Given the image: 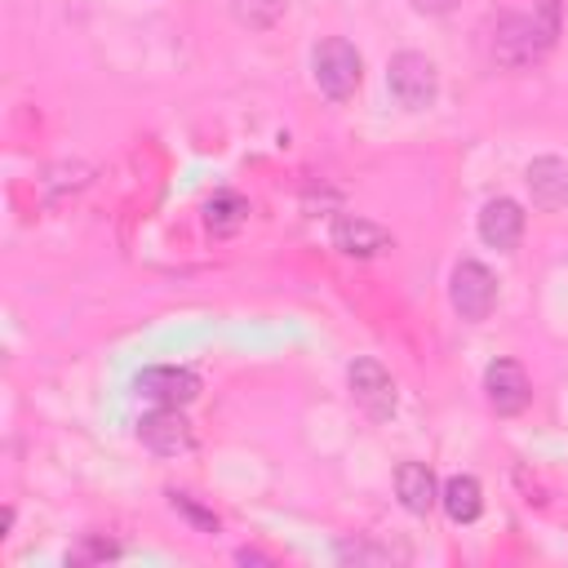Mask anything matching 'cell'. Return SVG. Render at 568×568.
<instances>
[{
  "mask_svg": "<svg viewBox=\"0 0 568 568\" xmlns=\"http://www.w3.org/2000/svg\"><path fill=\"white\" fill-rule=\"evenodd\" d=\"M559 36V0H541V13H506L493 31V58L510 71L532 67Z\"/></svg>",
  "mask_w": 568,
  "mask_h": 568,
  "instance_id": "obj_1",
  "label": "cell"
},
{
  "mask_svg": "<svg viewBox=\"0 0 568 568\" xmlns=\"http://www.w3.org/2000/svg\"><path fill=\"white\" fill-rule=\"evenodd\" d=\"M311 71H315V84H320V93H324V98L346 102V98L359 89L364 58L355 53V44H351V40L328 36V40H320V44H315V53H311Z\"/></svg>",
  "mask_w": 568,
  "mask_h": 568,
  "instance_id": "obj_2",
  "label": "cell"
},
{
  "mask_svg": "<svg viewBox=\"0 0 568 568\" xmlns=\"http://www.w3.org/2000/svg\"><path fill=\"white\" fill-rule=\"evenodd\" d=\"M386 84H390V93H395V102L404 111H426L435 102V93H439V71H435V62L426 53L399 49L386 62Z\"/></svg>",
  "mask_w": 568,
  "mask_h": 568,
  "instance_id": "obj_3",
  "label": "cell"
},
{
  "mask_svg": "<svg viewBox=\"0 0 568 568\" xmlns=\"http://www.w3.org/2000/svg\"><path fill=\"white\" fill-rule=\"evenodd\" d=\"M346 386H351V399L364 408V417H373V422H390V417H395V404H399L395 377H390L373 355L351 359Z\"/></svg>",
  "mask_w": 568,
  "mask_h": 568,
  "instance_id": "obj_4",
  "label": "cell"
},
{
  "mask_svg": "<svg viewBox=\"0 0 568 568\" xmlns=\"http://www.w3.org/2000/svg\"><path fill=\"white\" fill-rule=\"evenodd\" d=\"M448 302L462 320H488L493 306H497V280L484 262L475 257H462L448 275Z\"/></svg>",
  "mask_w": 568,
  "mask_h": 568,
  "instance_id": "obj_5",
  "label": "cell"
},
{
  "mask_svg": "<svg viewBox=\"0 0 568 568\" xmlns=\"http://www.w3.org/2000/svg\"><path fill=\"white\" fill-rule=\"evenodd\" d=\"M138 439H142L155 457H178V453H191V448H195V430H191V422L182 417V408H173V404H155L151 413H142Z\"/></svg>",
  "mask_w": 568,
  "mask_h": 568,
  "instance_id": "obj_6",
  "label": "cell"
},
{
  "mask_svg": "<svg viewBox=\"0 0 568 568\" xmlns=\"http://www.w3.org/2000/svg\"><path fill=\"white\" fill-rule=\"evenodd\" d=\"M484 395H488V408H493L497 417H515V413L528 408L532 382H528V373H524L515 359H497V364H488V373H484Z\"/></svg>",
  "mask_w": 568,
  "mask_h": 568,
  "instance_id": "obj_7",
  "label": "cell"
},
{
  "mask_svg": "<svg viewBox=\"0 0 568 568\" xmlns=\"http://www.w3.org/2000/svg\"><path fill=\"white\" fill-rule=\"evenodd\" d=\"M133 390H138L142 399H151V404H173V408H182V404H191V399L200 395V377H195L191 368L155 364V368H142V373L133 377Z\"/></svg>",
  "mask_w": 568,
  "mask_h": 568,
  "instance_id": "obj_8",
  "label": "cell"
},
{
  "mask_svg": "<svg viewBox=\"0 0 568 568\" xmlns=\"http://www.w3.org/2000/svg\"><path fill=\"white\" fill-rule=\"evenodd\" d=\"M519 235H524V209H519L510 195H497V200H488V204L479 209V240H484L488 248L510 253V248L519 244Z\"/></svg>",
  "mask_w": 568,
  "mask_h": 568,
  "instance_id": "obj_9",
  "label": "cell"
},
{
  "mask_svg": "<svg viewBox=\"0 0 568 568\" xmlns=\"http://www.w3.org/2000/svg\"><path fill=\"white\" fill-rule=\"evenodd\" d=\"M390 244H395L390 231L377 226V222H368V217H359V213H342V217L333 222V248H342V253H351V257H377V253H386Z\"/></svg>",
  "mask_w": 568,
  "mask_h": 568,
  "instance_id": "obj_10",
  "label": "cell"
},
{
  "mask_svg": "<svg viewBox=\"0 0 568 568\" xmlns=\"http://www.w3.org/2000/svg\"><path fill=\"white\" fill-rule=\"evenodd\" d=\"M395 493H399L404 510H413V515H426L439 501V488H435V475L426 462H399L395 466Z\"/></svg>",
  "mask_w": 568,
  "mask_h": 568,
  "instance_id": "obj_11",
  "label": "cell"
},
{
  "mask_svg": "<svg viewBox=\"0 0 568 568\" xmlns=\"http://www.w3.org/2000/svg\"><path fill=\"white\" fill-rule=\"evenodd\" d=\"M528 191H532V204L559 209L568 200V169H564V160H555V155L532 160L528 164Z\"/></svg>",
  "mask_w": 568,
  "mask_h": 568,
  "instance_id": "obj_12",
  "label": "cell"
},
{
  "mask_svg": "<svg viewBox=\"0 0 568 568\" xmlns=\"http://www.w3.org/2000/svg\"><path fill=\"white\" fill-rule=\"evenodd\" d=\"M439 501H444V510H448L453 524H475L479 510H484V488H479L475 475H453V479L444 484Z\"/></svg>",
  "mask_w": 568,
  "mask_h": 568,
  "instance_id": "obj_13",
  "label": "cell"
},
{
  "mask_svg": "<svg viewBox=\"0 0 568 568\" xmlns=\"http://www.w3.org/2000/svg\"><path fill=\"white\" fill-rule=\"evenodd\" d=\"M244 217H248V200L235 195V191H217V195L204 204V226H209L213 235H231V231H240Z\"/></svg>",
  "mask_w": 568,
  "mask_h": 568,
  "instance_id": "obj_14",
  "label": "cell"
},
{
  "mask_svg": "<svg viewBox=\"0 0 568 568\" xmlns=\"http://www.w3.org/2000/svg\"><path fill=\"white\" fill-rule=\"evenodd\" d=\"M231 13H235L240 27H248V31H266V27L280 22L284 0H231Z\"/></svg>",
  "mask_w": 568,
  "mask_h": 568,
  "instance_id": "obj_15",
  "label": "cell"
},
{
  "mask_svg": "<svg viewBox=\"0 0 568 568\" xmlns=\"http://www.w3.org/2000/svg\"><path fill=\"white\" fill-rule=\"evenodd\" d=\"M169 501H173V510H182L186 519H195V524H200L204 532H217V515H209V510H200V506H195V501H191L186 493H169Z\"/></svg>",
  "mask_w": 568,
  "mask_h": 568,
  "instance_id": "obj_16",
  "label": "cell"
},
{
  "mask_svg": "<svg viewBox=\"0 0 568 568\" xmlns=\"http://www.w3.org/2000/svg\"><path fill=\"white\" fill-rule=\"evenodd\" d=\"M115 555H120L115 541H98V537H89L80 550H71V564H84V559H115Z\"/></svg>",
  "mask_w": 568,
  "mask_h": 568,
  "instance_id": "obj_17",
  "label": "cell"
},
{
  "mask_svg": "<svg viewBox=\"0 0 568 568\" xmlns=\"http://www.w3.org/2000/svg\"><path fill=\"white\" fill-rule=\"evenodd\" d=\"M417 13H448V9H457V0H408Z\"/></svg>",
  "mask_w": 568,
  "mask_h": 568,
  "instance_id": "obj_18",
  "label": "cell"
}]
</instances>
